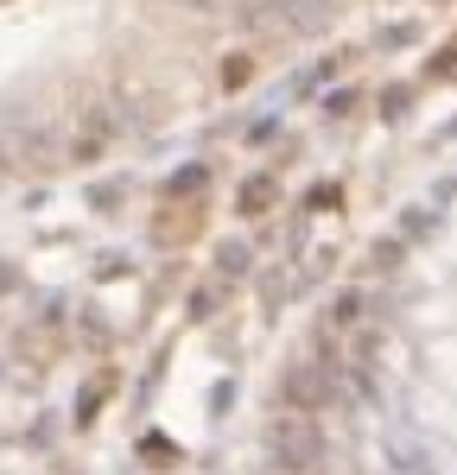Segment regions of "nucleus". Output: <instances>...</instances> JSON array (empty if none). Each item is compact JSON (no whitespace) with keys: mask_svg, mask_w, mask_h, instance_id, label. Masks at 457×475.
I'll return each instance as SVG.
<instances>
[{"mask_svg":"<svg viewBox=\"0 0 457 475\" xmlns=\"http://www.w3.org/2000/svg\"><path fill=\"white\" fill-rule=\"evenodd\" d=\"M203 184H210V165H184V171L165 184V197H197Z\"/></svg>","mask_w":457,"mask_h":475,"instance_id":"obj_7","label":"nucleus"},{"mask_svg":"<svg viewBox=\"0 0 457 475\" xmlns=\"http://www.w3.org/2000/svg\"><path fill=\"white\" fill-rule=\"evenodd\" d=\"M0 146H6V159L26 165V171H51V165H64V139H57L51 127H13Z\"/></svg>","mask_w":457,"mask_h":475,"instance_id":"obj_2","label":"nucleus"},{"mask_svg":"<svg viewBox=\"0 0 457 475\" xmlns=\"http://www.w3.org/2000/svg\"><path fill=\"white\" fill-rule=\"evenodd\" d=\"M223 298H229V285L216 279V285H203L197 298H191V317H210V311H223Z\"/></svg>","mask_w":457,"mask_h":475,"instance_id":"obj_9","label":"nucleus"},{"mask_svg":"<svg viewBox=\"0 0 457 475\" xmlns=\"http://www.w3.org/2000/svg\"><path fill=\"white\" fill-rule=\"evenodd\" d=\"M140 450H147L152 463H171V457H178V450H171V444H165V438H147V444H140Z\"/></svg>","mask_w":457,"mask_h":475,"instance_id":"obj_14","label":"nucleus"},{"mask_svg":"<svg viewBox=\"0 0 457 475\" xmlns=\"http://www.w3.org/2000/svg\"><path fill=\"white\" fill-rule=\"evenodd\" d=\"M261 450H267V463L280 475H317V463H324V431H317L311 412L280 406V412L261 425Z\"/></svg>","mask_w":457,"mask_h":475,"instance_id":"obj_1","label":"nucleus"},{"mask_svg":"<svg viewBox=\"0 0 457 475\" xmlns=\"http://www.w3.org/2000/svg\"><path fill=\"white\" fill-rule=\"evenodd\" d=\"M171 6H184V13H229L235 0H171Z\"/></svg>","mask_w":457,"mask_h":475,"instance_id":"obj_13","label":"nucleus"},{"mask_svg":"<svg viewBox=\"0 0 457 475\" xmlns=\"http://www.w3.org/2000/svg\"><path fill=\"white\" fill-rule=\"evenodd\" d=\"M248 77H254V57H229V64H223V83H229V89H242Z\"/></svg>","mask_w":457,"mask_h":475,"instance_id":"obj_11","label":"nucleus"},{"mask_svg":"<svg viewBox=\"0 0 457 475\" xmlns=\"http://www.w3.org/2000/svg\"><path fill=\"white\" fill-rule=\"evenodd\" d=\"M330 399H337V374H330V361H293V367H286V406L317 412V406H330Z\"/></svg>","mask_w":457,"mask_h":475,"instance_id":"obj_3","label":"nucleus"},{"mask_svg":"<svg viewBox=\"0 0 457 475\" xmlns=\"http://www.w3.org/2000/svg\"><path fill=\"white\" fill-rule=\"evenodd\" d=\"M286 285H293L286 273H267V305H280V298H286Z\"/></svg>","mask_w":457,"mask_h":475,"instance_id":"obj_15","label":"nucleus"},{"mask_svg":"<svg viewBox=\"0 0 457 475\" xmlns=\"http://www.w3.org/2000/svg\"><path fill=\"white\" fill-rule=\"evenodd\" d=\"M330 324H349V330H356V324H369V298H362V292H343V298H337V311H330Z\"/></svg>","mask_w":457,"mask_h":475,"instance_id":"obj_8","label":"nucleus"},{"mask_svg":"<svg viewBox=\"0 0 457 475\" xmlns=\"http://www.w3.org/2000/svg\"><path fill=\"white\" fill-rule=\"evenodd\" d=\"M248 266H254L248 241H223V247H216V279H223V285H242V279H248Z\"/></svg>","mask_w":457,"mask_h":475,"instance_id":"obj_5","label":"nucleus"},{"mask_svg":"<svg viewBox=\"0 0 457 475\" xmlns=\"http://www.w3.org/2000/svg\"><path fill=\"white\" fill-rule=\"evenodd\" d=\"M102 393H109V374H96V380L83 387V399H77V418H83V425L96 418V406H102Z\"/></svg>","mask_w":457,"mask_h":475,"instance_id":"obj_10","label":"nucleus"},{"mask_svg":"<svg viewBox=\"0 0 457 475\" xmlns=\"http://www.w3.org/2000/svg\"><path fill=\"white\" fill-rule=\"evenodd\" d=\"M369 266H375V273H394V266H400V241H381V247L369 253Z\"/></svg>","mask_w":457,"mask_h":475,"instance_id":"obj_12","label":"nucleus"},{"mask_svg":"<svg viewBox=\"0 0 457 475\" xmlns=\"http://www.w3.org/2000/svg\"><path fill=\"white\" fill-rule=\"evenodd\" d=\"M6 171H13V159H6V146H0V178H6Z\"/></svg>","mask_w":457,"mask_h":475,"instance_id":"obj_17","label":"nucleus"},{"mask_svg":"<svg viewBox=\"0 0 457 475\" xmlns=\"http://www.w3.org/2000/svg\"><path fill=\"white\" fill-rule=\"evenodd\" d=\"M203 210L210 203H197V197H171L159 216H152V247H184V241L203 235Z\"/></svg>","mask_w":457,"mask_h":475,"instance_id":"obj_4","label":"nucleus"},{"mask_svg":"<svg viewBox=\"0 0 457 475\" xmlns=\"http://www.w3.org/2000/svg\"><path fill=\"white\" fill-rule=\"evenodd\" d=\"M274 203H280V184L274 178H248L242 184V216H267Z\"/></svg>","mask_w":457,"mask_h":475,"instance_id":"obj_6","label":"nucleus"},{"mask_svg":"<svg viewBox=\"0 0 457 475\" xmlns=\"http://www.w3.org/2000/svg\"><path fill=\"white\" fill-rule=\"evenodd\" d=\"M13 285H19V273H13V266H0V292H13Z\"/></svg>","mask_w":457,"mask_h":475,"instance_id":"obj_16","label":"nucleus"}]
</instances>
